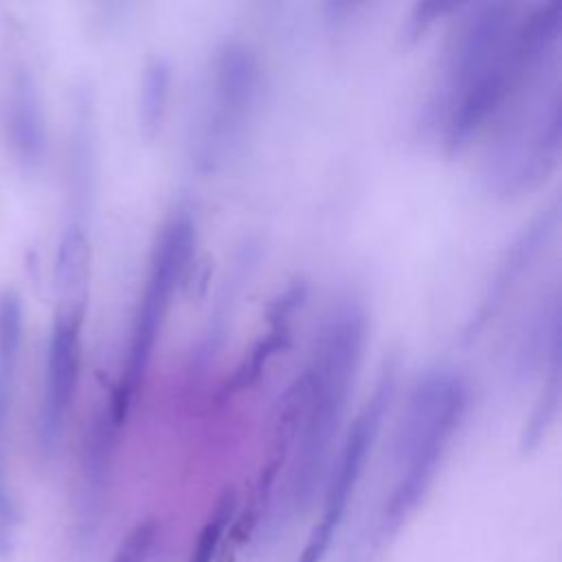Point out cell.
Returning <instances> with one entry per match:
<instances>
[{
	"label": "cell",
	"mask_w": 562,
	"mask_h": 562,
	"mask_svg": "<svg viewBox=\"0 0 562 562\" xmlns=\"http://www.w3.org/2000/svg\"><path fill=\"white\" fill-rule=\"evenodd\" d=\"M171 90V66L162 55H154L147 59L140 79V97H138V121L140 130L147 138H151L165 119L167 101Z\"/></svg>",
	"instance_id": "cell-17"
},
{
	"label": "cell",
	"mask_w": 562,
	"mask_h": 562,
	"mask_svg": "<svg viewBox=\"0 0 562 562\" xmlns=\"http://www.w3.org/2000/svg\"><path fill=\"white\" fill-rule=\"evenodd\" d=\"M560 389H562L560 351H555L547 362V380H544L542 393L538 395L533 411L520 432V450L522 452H531L544 439L551 424L555 422L558 408H560Z\"/></svg>",
	"instance_id": "cell-18"
},
{
	"label": "cell",
	"mask_w": 562,
	"mask_h": 562,
	"mask_svg": "<svg viewBox=\"0 0 562 562\" xmlns=\"http://www.w3.org/2000/svg\"><path fill=\"white\" fill-rule=\"evenodd\" d=\"M560 4L533 7L514 26L479 79L441 116V136L448 151H459L505 101L538 72L547 57H555L560 37Z\"/></svg>",
	"instance_id": "cell-3"
},
{
	"label": "cell",
	"mask_w": 562,
	"mask_h": 562,
	"mask_svg": "<svg viewBox=\"0 0 562 562\" xmlns=\"http://www.w3.org/2000/svg\"><path fill=\"white\" fill-rule=\"evenodd\" d=\"M465 408L468 384L457 371L435 367L415 382L393 441L397 481L380 516L384 538L395 533L428 494Z\"/></svg>",
	"instance_id": "cell-2"
},
{
	"label": "cell",
	"mask_w": 562,
	"mask_h": 562,
	"mask_svg": "<svg viewBox=\"0 0 562 562\" xmlns=\"http://www.w3.org/2000/svg\"><path fill=\"white\" fill-rule=\"evenodd\" d=\"M90 239L83 222L66 226L55 257V299L57 305L88 307L90 290Z\"/></svg>",
	"instance_id": "cell-14"
},
{
	"label": "cell",
	"mask_w": 562,
	"mask_h": 562,
	"mask_svg": "<svg viewBox=\"0 0 562 562\" xmlns=\"http://www.w3.org/2000/svg\"><path fill=\"white\" fill-rule=\"evenodd\" d=\"M560 81L542 90L529 114L507 132L490 158V187L503 195H514L542 182L560 158Z\"/></svg>",
	"instance_id": "cell-7"
},
{
	"label": "cell",
	"mask_w": 562,
	"mask_h": 562,
	"mask_svg": "<svg viewBox=\"0 0 562 562\" xmlns=\"http://www.w3.org/2000/svg\"><path fill=\"white\" fill-rule=\"evenodd\" d=\"M307 296V283L303 279H296L290 283L268 307V331L261 336L248 351V356L235 367L231 380L226 382V391L235 393L252 384L261 369L290 342V323L296 314V310L305 303Z\"/></svg>",
	"instance_id": "cell-13"
},
{
	"label": "cell",
	"mask_w": 562,
	"mask_h": 562,
	"mask_svg": "<svg viewBox=\"0 0 562 562\" xmlns=\"http://www.w3.org/2000/svg\"><path fill=\"white\" fill-rule=\"evenodd\" d=\"M345 562H360V560H358V553H356V551H349V555L345 558Z\"/></svg>",
	"instance_id": "cell-22"
},
{
	"label": "cell",
	"mask_w": 562,
	"mask_h": 562,
	"mask_svg": "<svg viewBox=\"0 0 562 562\" xmlns=\"http://www.w3.org/2000/svg\"><path fill=\"white\" fill-rule=\"evenodd\" d=\"M558 215H560V204H558V200H553L512 241V246L503 255V259L490 281V288L481 296L479 307L474 310V314L470 316V321L465 325L468 340L479 336L485 329V325L498 314V310L503 307V303L507 301L512 290L518 285L525 270L531 266V261L538 257L540 248L553 235V231L558 226Z\"/></svg>",
	"instance_id": "cell-10"
},
{
	"label": "cell",
	"mask_w": 562,
	"mask_h": 562,
	"mask_svg": "<svg viewBox=\"0 0 562 562\" xmlns=\"http://www.w3.org/2000/svg\"><path fill=\"white\" fill-rule=\"evenodd\" d=\"M22 347V303L15 292L0 296V553L11 551L15 509L7 485L4 435Z\"/></svg>",
	"instance_id": "cell-12"
},
{
	"label": "cell",
	"mask_w": 562,
	"mask_h": 562,
	"mask_svg": "<svg viewBox=\"0 0 562 562\" xmlns=\"http://www.w3.org/2000/svg\"><path fill=\"white\" fill-rule=\"evenodd\" d=\"M395 362L386 360L382 367V373L373 386L371 397L364 402L360 413L356 415L340 452L331 465V472L325 481V496H323V509L318 520L314 522L296 562H323L329 553V547L345 520L349 501L358 487V481L362 479V472L367 468L371 448L375 443L378 430L382 426L384 413L391 404L393 389H395Z\"/></svg>",
	"instance_id": "cell-6"
},
{
	"label": "cell",
	"mask_w": 562,
	"mask_h": 562,
	"mask_svg": "<svg viewBox=\"0 0 562 562\" xmlns=\"http://www.w3.org/2000/svg\"><path fill=\"white\" fill-rule=\"evenodd\" d=\"M116 432H119V426L114 424L108 404H103L90 419V426H88L86 439H83V452H81L83 494H86V503L90 507L94 503H99V498L108 485Z\"/></svg>",
	"instance_id": "cell-15"
},
{
	"label": "cell",
	"mask_w": 562,
	"mask_h": 562,
	"mask_svg": "<svg viewBox=\"0 0 562 562\" xmlns=\"http://www.w3.org/2000/svg\"><path fill=\"white\" fill-rule=\"evenodd\" d=\"M158 536V522L154 518H145L136 522L130 533L119 544L112 562H147L151 547Z\"/></svg>",
	"instance_id": "cell-20"
},
{
	"label": "cell",
	"mask_w": 562,
	"mask_h": 562,
	"mask_svg": "<svg viewBox=\"0 0 562 562\" xmlns=\"http://www.w3.org/2000/svg\"><path fill=\"white\" fill-rule=\"evenodd\" d=\"M235 514H237V492L235 487H226L220 494L211 516L202 525L187 562H217L222 540Z\"/></svg>",
	"instance_id": "cell-19"
},
{
	"label": "cell",
	"mask_w": 562,
	"mask_h": 562,
	"mask_svg": "<svg viewBox=\"0 0 562 562\" xmlns=\"http://www.w3.org/2000/svg\"><path fill=\"white\" fill-rule=\"evenodd\" d=\"M4 130L13 158L24 171H35L46 154V116L40 86L29 66H18L9 79Z\"/></svg>",
	"instance_id": "cell-11"
},
{
	"label": "cell",
	"mask_w": 562,
	"mask_h": 562,
	"mask_svg": "<svg viewBox=\"0 0 562 562\" xmlns=\"http://www.w3.org/2000/svg\"><path fill=\"white\" fill-rule=\"evenodd\" d=\"M94 178V132H92V112L90 103L83 99L77 103L72 140H70V180H72V198L79 209L88 204L92 193Z\"/></svg>",
	"instance_id": "cell-16"
},
{
	"label": "cell",
	"mask_w": 562,
	"mask_h": 562,
	"mask_svg": "<svg viewBox=\"0 0 562 562\" xmlns=\"http://www.w3.org/2000/svg\"><path fill=\"white\" fill-rule=\"evenodd\" d=\"M86 307L55 305L53 329L48 338L46 373L40 404V446L46 454L55 452L72 411L81 373V329Z\"/></svg>",
	"instance_id": "cell-9"
},
{
	"label": "cell",
	"mask_w": 562,
	"mask_h": 562,
	"mask_svg": "<svg viewBox=\"0 0 562 562\" xmlns=\"http://www.w3.org/2000/svg\"><path fill=\"white\" fill-rule=\"evenodd\" d=\"M195 248V224L187 209H178L160 228L145 277V288L132 321L125 367L112 389L108 408L114 424L121 428L147 375V367L169 312L173 292L184 277Z\"/></svg>",
	"instance_id": "cell-4"
},
{
	"label": "cell",
	"mask_w": 562,
	"mask_h": 562,
	"mask_svg": "<svg viewBox=\"0 0 562 562\" xmlns=\"http://www.w3.org/2000/svg\"><path fill=\"white\" fill-rule=\"evenodd\" d=\"M367 338V314L358 299L342 296L325 316L312 360L305 367V404L292 446L288 501L305 514L325 483Z\"/></svg>",
	"instance_id": "cell-1"
},
{
	"label": "cell",
	"mask_w": 562,
	"mask_h": 562,
	"mask_svg": "<svg viewBox=\"0 0 562 562\" xmlns=\"http://www.w3.org/2000/svg\"><path fill=\"white\" fill-rule=\"evenodd\" d=\"M257 81L255 50L241 40H226L213 57L195 136V162L202 171L217 169L239 145L257 97Z\"/></svg>",
	"instance_id": "cell-5"
},
{
	"label": "cell",
	"mask_w": 562,
	"mask_h": 562,
	"mask_svg": "<svg viewBox=\"0 0 562 562\" xmlns=\"http://www.w3.org/2000/svg\"><path fill=\"white\" fill-rule=\"evenodd\" d=\"M459 2L452 0H428V2H417L408 18H406V35L408 37H417L419 33H424L437 18H441L443 13L457 9Z\"/></svg>",
	"instance_id": "cell-21"
},
{
	"label": "cell",
	"mask_w": 562,
	"mask_h": 562,
	"mask_svg": "<svg viewBox=\"0 0 562 562\" xmlns=\"http://www.w3.org/2000/svg\"><path fill=\"white\" fill-rule=\"evenodd\" d=\"M512 26L514 7L498 0L481 2L463 15L448 44L441 66V81L430 105L437 123L490 66L494 55L505 44Z\"/></svg>",
	"instance_id": "cell-8"
}]
</instances>
